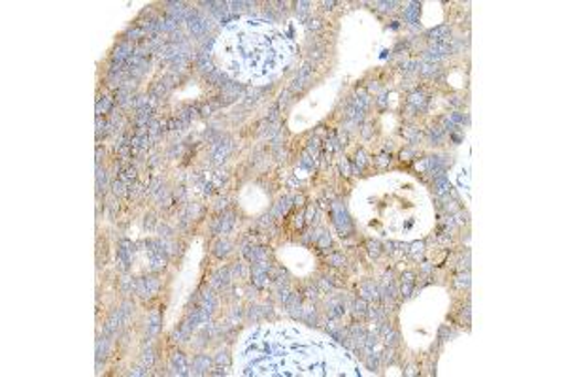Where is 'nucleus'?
<instances>
[{
	"label": "nucleus",
	"instance_id": "2",
	"mask_svg": "<svg viewBox=\"0 0 566 377\" xmlns=\"http://www.w3.org/2000/svg\"><path fill=\"white\" fill-rule=\"evenodd\" d=\"M295 45L282 29L259 18L232 21L213 40L219 71L242 84H263L291 63Z\"/></svg>",
	"mask_w": 566,
	"mask_h": 377
},
{
	"label": "nucleus",
	"instance_id": "3",
	"mask_svg": "<svg viewBox=\"0 0 566 377\" xmlns=\"http://www.w3.org/2000/svg\"><path fill=\"white\" fill-rule=\"evenodd\" d=\"M450 31V29H448V27H440V29H437V31H432L431 34H429V36H431V39H434V36H440V34H446V32Z\"/></svg>",
	"mask_w": 566,
	"mask_h": 377
},
{
	"label": "nucleus",
	"instance_id": "1",
	"mask_svg": "<svg viewBox=\"0 0 566 377\" xmlns=\"http://www.w3.org/2000/svg\"><path fill=\"white\" fill-rule=\"evenodd\" d=\"M240 376L357 377L354 357L335 342L291 325L263 326L240 346Z\"/></svg>",
	"mask_w": 566,
	"mask_h": 377
}]
</instances>
